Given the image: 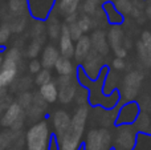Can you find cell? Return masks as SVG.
Wrapping results in <instances>:
<instances>
[{
  "label": "cell",
  "mask_w": 151,
  "mask_h": 150,
  "mask_svg": "<svg viewBox=\"0 0 151 150\" xmlns=\"http://www.w3.org/2000/svg\"><path fill=\"white\" fill-rule=\"evenodd\" d=\"M12 29H11V25L8 21H3L0 24V45H5L8 41H9L11 36H12Z\"/></svg>",
  "instance_id": "e575fe53"
},
{
  "label": "cell",
  "mask_w": 151,
  "mask_h": 150,
  "mask_svg": "<svg viewBox=\"0 0 151 150\" xmlns=\"http://www.w3.org/2000/svg\"><path fill=\"white\" fill-rule=\"evenodd\" d=\"M9 104H11V98L8 97L5 89H0V113L4 112L5 108H7Z\"/></svg>",
  "instance_id": "b9f144b4"
},
{
  "label": "cell",
  "mask_w": 151,
  "mask_h": 150,
  "mask_svg": "<svg viewBox=\"0 0 151 150\" xmlns=\"http://www.w3.org/2000/svg\"><path fill=\"white\" fill-rule=\"evenodd\" d=\"M56 0H28L29 13L36 20H47L53 12Z\"/></svg>",
  "instance_id": "ba28073f"
},
{
  "label": "cell",
  "mask_w": 151,
  "mask_h": 150,
  "mask_svg": "<svg viewBox=\"0 0 151 150\" xmlns=\"http://www.w3.org/2000/svg\"><path fill=\"white\" fill-rule=\"evenodd\" d=\"M137 144L135 130L129 124L121 125L114 136V149L117 150H133Z\"/></svg>",
  "instance_id": "8992f818"
},
{
  "label": "cell",
  "mask_w": 151,
  "mask_h": 150,
  "mask_svg": "<svg viewBox=\"0 0 151 150\" xmlns=\"http://www.w3.org/2000/svg\"><path fill=\"white\" fill-rule=\"evenodd\" d=\"M15 81H16V80H15ZM31 85H32V79H31V77H29V76H23V77H20V79L15 82L13 89H15L16 92H19V93L27 92V90L31 88Z\"/></svg>",
  "instance_id": "8d00e7d4"
},
{
  "label": "cell",
  "mask_w": 151,
  "mask_h": 150,
  "mask_svg": "<svg viewBox=\"0 0 151 150\" xmlns=\"http://www.w3.org/2000/svg\"><path fill=\"white\" fill-rule=\"evenodd\" d=\"M19 133L20 132H15L12 129L4 130V132L0 133V150H7L15 142V140L19 137Z\"/></svg>",
  "instance_id": "484cf974"
},
{
  "label": "cell",
  "mask_w": 151,
  "mask_h": 150,
  "mask_svg": "<svg viewBox=\"0 0 151 150\" xmlns=\"http://www.w3.org/2000/svg\"><path fill=\"white\" fill-rule=\"evenodd\" d=\"M63 28V23L60 21L57 15L50 13L47 19V33L50 40H58Z\"/></svg>",
  "instance_id": "d6986e66"
},
{
  "label": "cell",
  "mask_w": 151,
  "mask_h": 150,
  "mask_svg": "<svg viewBox=\"0 0 151 150\" xmlns=\"http://www.w3.org/2000/svg\"><path fill=\"white\" fill-rule=\"evenodd\" d=\"M114 55L115 57H121V58H125L126 56H127V48L126 47H119L117 48V49H114Z\"/></svg>",
  "instance_id": "bcb514c9"
},
{
  "label": "cell",
  "mask_w": 151,
  "mask_h": 150,
  "mask_svg": "<svg viewBox=\"0 0 151 150\" xmlns=\"http://www.w3.org/2000/svg\"><path fill=\"white\" fill-rule=\"evenodd\" d=\"M81 0H56L55 9L60 16H68L76 13L80 8Z\"/></svg>",
  "instance_id": "2e32d148"
},
{
  "label": "cell",
  "mask_w": 151,
  "mask_h": 150,
  "mask_svg": "<svg viewBox=\"0 0 151 150\" xmlns=\"http://www.w3.org/2000/svg\"><path fill=\"white\" fill-rule=\"evenodd\" d=\"M53 69L57 72L58 76H73V74H77L72 60L69 57H64V56L58 57L57 63H56Z\"/></svg>",
  "instance_id": "44dd1931"
},
{
  "label": "cell",
  "mask_w": 151,
  "mask_h": 150,
  "mask_svg": "<svg viewBox=\"0 0 151 150\" xmlns=\"http://www.w3.org/2000/svg\"><path fill=\"white\" fill-rule=\"evenodd\" d=\"M19 66L17 65H7L3 64L0 69V89H7L9 85L15 82L17 77Z\"/></svg>",
  "instance_id": "9a60e30c"
},
{
  "label": "cell",
  "mask_w": 151,
  "mask_h": 150,
  "mask_svg": "<svg viewBox=\"0 0 151 150\" xmlns=\"http://www.w3.org/2000/svg\"><path fill=\"white\" fill-rule=\"evenodd\" d=\"M150 125H151V120L147 114V112H142L137 116L135 118V128L138 130H142V132H147L150 129Z\"/></svg>",
  "instance_id": "f546056e"
},
{
  "label": "cell",
  "mask_w": 151,
  "mask_h": 150,
  "mask_svg": "<svg viewBox=\"0 0 151 150\" xmlns=\"http://www.w3.org/2000/svg\"><path fill=\"white\" fill-rule=\"evenodd\" d=\"M133 9H131V12H130V15L133 16V17H135V19H139L142 16V9H141V5L139 4H137L135 3V0L133 1Z\"/></svg>",
  "instance_id": "f6af8a7d"
},
{
  "label": "cell",
  "mask_w": 151,
  "mask_h": 150,
  "mask_svg": "<svg viewBox=\"0 0 151 150\" xmlns=\"http://www.w3.org/2000/svg\"><path fill=\"white\" fill-rule=\"evenodd\" d=\"M7 8L12 16H21L29 13L28 0H8Z\"/></svg>",
  "instance_id": "7402d4cb"
},
{
  "label": "cell",
  "mask_w": 151,
  "mask_h": 150,
  "mask_svg": "<svg viewBox=\"0 0 151 150\" xmlns=\"http://www.w3.org/2000/svg\"><path fill=\"white\" fill-rule=\"evenodd\" d=\"M91 40V47L94 50L101 53L102 56H106L109 53V41H107V35L105 33L102 29H96L90 36Z\"/></svg>",
  "instance_id": "7c38bea8"
},
{
  "label": "cell",
  "mask_w": 151,
  "mask_h": 150,
  "mask_svg": "<svg viewBox=\"0 0 151 150\" xmlns=\"http://www.w3.org/2000/svg\"><path fill=\"white\" fill-rule=\"evenodd\" d=\"M47 36H48V33H47V24H45V21L36 20V23L31 28V39L37 40V41L44 44Z\"/></svg>",
  "instance_id": "603a6c76"
},
{
  "label": "cell",
  "mask_w": 151,
  "mask_h": 150,
  "mask_svg": "<svg viewBox=\"0 0 151 150\" xmlns=\"http://www.w3.org/2000/svg\"><path fill=\"white\" fill-rule=\"evenodd\" d=\"M25 121H27L25 110H24V108H21V105L17 101L11 102L5 108V110L3 112L1 117H0L1 126L12 129L15 132H21Z\"/></svg>",
  "instance_id": "277c9868"
},
{
  "label": "cell",
  "mask_w": 151,
  "mask_h": 150,
  "mask_svg": "<svg viewBox=\"0 0 151 150\" xmlns=\"http://www.w3.org/2000/svg\"><path fill=\"white\" fill-rule=\"evenodd\" d=\"M72 122V116L64 109L56 110L52 116V126H53V137H58L68 130Z\"/></svg>",
  "instance_id": "30bf717a"
},
{
  "label": "cell",
  "mask_w": 151,
  "mask_h": 150,
  "mask_svg": "<svg viewBox=\"0 0 151 150\" xmlns=\"http://www.w3.org/2000/svg\"><path fill=\"white\" fill-rule=\"evenodd\" d=\"M53 80L52 77V73H50V69H47V68H42L39 73L35 76V84L37 87H41V85H45L48 82H50Z\"/></svg>",
  "instance_id": "1f68e13d"
},
{
  "label": "cell",
  "mask_w": 151,
  "mask_h": 150,
  "mask_svg": "<svg viewBox=\"0 0 151 150\" xmlns=\"http://www.w3.org/2000/svg\"><path fill=\"white\" fill-rule=\"evenodd\" d=\"M104 57L101 53L91 49L90 53L86 56V58L82 61L81 69L85 72V74L89 77V80H97L104 68Z\"/></svg>",
  "instance_id": "52a82bcc"
},
{
  "label": "cell",
  "mask_w": 151,
  "mask_h": 150,
  "mask_svg": "<svg viewBox=\"0 0 151 150\" xmlns=\"http://www.w3.org/2000/svg\"><path fill=\"white\" fill-rule=\"evenodd\" d=\"M60 56H61V53H60V50H58L57 47H55L53 44L47 45V47L44 48V50H42L41 60H40V61H41L42 68L53 69Z\"/></svg>",
  "instance_id": "5bb4252c"
},
{
  "label": "cell",
  "mask_w": 151,
  "mask_h": 150,
  "mask_svg": "<svg viewBox=\"0 0 151 150\" xmlns=\"http://www.w3.org/2000/svg\"><path fill=\"white\" fill-rule=\"evenodd\" d=\"M77 23H78V25H80V28L82 29L83 33H88L89 31L93 29L94 25H97L96 20H94L90 15H86V13H83V15H81L80 17H78Z\"/></svg>",
  "instance_id": "f1b7e54d"
},
{
  "label": "cell",
  "mask_w": 151,
  "mask_h": 150,
  "mask_svg": "<svg viewBox=\"0 0 151 150\" xmlns=\"http://www.w3.org/2000/svg\"><path fill=\"white\" fill-rule=\"evenodd\" d=\"M52 136L47 120L37 121L25 133V150H50Z\"/></svg>",
  "instance_id": "7a4b0ae2"
},
{
  "label": "cell",
  "mask_w": 151,
  "mask_h": 150,
  "mask_svg": "<svg viewBox=\"0 0 151 150\" xmlns=\"http://www.w3.org/2000/svg\"><path fill=\"white\" fill-rule=\"evenodd\" d=\"M104 9H105V13H106L107 20H109L111 24H121V23H122L123 15H121V13L118 12L117 8L114 7V4H113V3L107 1L106 4L104 5Z\"/></svg>",
  "instance_id": "4316f807"
},
{
  "label": "cell",
  "mask_w": 151,
  "mask_h": 150,
  "mask_svg": "<svg viewBox=\"0 0 151 150\" xmlns=\"http://www.w3.org/2000/svg\"><path fill=\"white\" fill-rule=\"evenodd\" d=\"M68 27H69V32H70V36H72V39H73L74 41L80 40L81 37H82L83 35H85V33L82 32V29L80 28V25H78L77 21H74V23L68 24Z\"/></svg>",
  "instance_id": "ab89813d"
},
{
  "label": "cell",
  "mask_w": 151,
  "mask_h": 150,
  "mask_svg": "<svg viewBox=\"0 0 151 150\" xmlns=\"http://www.w3.org/2000/svg\"><path fill=\"white\" fill-rule=\"evenodd\" d=\"M114 137L107 128H93L85 136L83 150H113Z\"/></svg>",
  "instance_id": "3957f363"
},
{
  "label": "cell",
  "mask_w": 151,
  "mask_h": 150,
  "mask_svg": "<svg viewBox=\"0 0 151 150\" xmlns=\"http://www.w3.org/2000/svg\"><path fill=\"white\" fill-rule=\"evenodd\" d=\"M93 49V47H91V40L89 36H86V35H83L82 37H81L80 40H77L74 44V60L77 61V63L82 64V61L86 58V56L90 53V50Z\"/></svg>",
  "instance_id": "4fadbf2b"
},
{
  "label": "cell",
  "mask_w": 151,
  "mask_h": 150,
  "mask_svg": "<svg viewBox=\"0 0 151 150\" xmlns=\"http://www.w3.org/2000/svg\"><path fill=\"white\" fill-rule=\"evenodd\" d=\"M74 101H76V104H77L78 106L88 105V102H89V92H88V89H86V87L80 85V87L77 88Z\"/></svg>",
  "instance_id": "836d02e7"
},
{
  "label": "cell",
  "mask_w": 151,
  "mask_h": 150,
  "mask_svg": "<svg viewBox=\"0 0 151 150\" xmlns=\"http://www.w3.org/2000/svg\"><path fill=\"white\" fill-rule=\"evenodd\" d=\"M101 0H85L82 5V11L86 15L94 16L97 12H98V5Z\"/></svg>",
  "instance_id": "74e56055"
},
{
  "label": "cell",
  "mask_w": 151,
  "mask_h": 150,
  "mask_svg": "<svg viewBox=\"0 0 151 150\" xmlns=\"http://www.w3.org/2000/svg\"><path fill=\"white\" fill-rule=\"evenodd\" d=\"M135 118H137V104H127L121 110L118 122L121 125H123V124H129V122L134 121Z\"/></svg>",
  "instance_id": "cb8c5ba5"
},
{
  "label": "cell",
  "mask_w": 151,
  "mask_h": 150,
  "mask_svg": "<svg viewBox=\"0 0 151 150\" xmlns=\"http://www.w3.org/2000/svg\"><path fill=\"white\" fill-rule=\"evenodd\" d=\"M33 97H35L33 93H31L29 90H27V92L19 93L17 100H16V101H17V102L21 105V108H24V110H25V109L28 108L32 102H33Z\"/></svg>",
  "instance_id": "f35d334b"
},
{
  "label": "cell",
  "mask_w": 151,
  "mask_h": 150,
  "mask_svg": "<svg viewBox=\"0 0 151 150\" xmlns=\"http://www.w3.org/2000/svg\"><path fill=\"white\" fill-rule=\"evenodd\" d=\"M137 53H138L139 61L143 64L146 68L151 66V52L146 48V45L142 43V40H139L137 43Z\"/></svg>",
  "instance_id": "83f0119b"
},
{
  "label": "cell",
  "mask_w": 151,
  "mask_h": 150,
  "mask_svg": "<svg viewBox=\"0 0 151 150\" xmlns=\"http://www.w3.org/2000/svg\"><path fill=\"white\" fill-rule=\"evenodd\" d=\"M41 69H42L41 61L37 60V58H31V61H29V64H28V71H29V73L37 74L40 71H41Z\"/></svg>",
  "instance_id": "60d3db41"
},
{
  "label": "cell",
  "mask_w": 151,
  "mask_h": 150,
  "mask_svg": "<svg viewBox=\"0 0 151 150\" xmlns=\"http://www.w3.org/2000/svg\"><path fill=\"white\" fill-rule=\"evenodd\" d=\"M78 87H80V85L77 84V79H76L73 82H70V84L58 88V101H60L61 104H64V105L72 104L74 101L76 92H77Z\"/></svg>",
  "instance_id": "e0dca14e"
},
{
  "label": "cell",
  "mask_w": 151,
  "mask_h": 150,
  "mask_svg": "<svg viewBox=\"0 0 151 150\" xmlns=\"http://www.w3.org/2000/svg\"><path fill=\"white\" fill-rule=\"evenodd\" d=\"M58 50H60L61 56H64V57L72 58L74 56V40L72 39L69 27L66 23L63 24L60 37H58Z\"/></svg>",
  "instance_id": "8fae6325"
},
{
  "label": "cell",
  "mask_w": 151,
  "mask_h": 150,
  "mask_svg": "<svg viewBox=\"0 0 151 150\" xmlns=\"http://www.w3.org/2000/svg\"><path fill=\"white\" fill-rule=\"evenodd\" d=\"M39 93L48 104H55L58 100V85L55 80L45 85H41L39 89Z\"/></svg>",
  "instance_id": "ac0fdd59"
},
{
  "label": "cell",
  "mask_w": 151,
  "mask_h": 150,
  "mask_svg": "<svg viewBox=\"0 0 151 150\" xmlns=\"http://www.w3.org/2000/svg\"><path fill=\"white\" fill-rule=\"evenodd\" d=\"M47 106H48V102L40 96V93L35 94L33 102L25 109L27 120H29L32 122L41 121L45 117V113H47Z\"/></svg>",
  "instance_id": "9c48e42d"
},
{
  "label": "cell",
  "mask_w": 151,
  "mask_h": 150,
  "mask_svg": "<svg viewBox=\"0 0 151 150\" xmlns=\"http://www.w3.org/2000/svg\"><path fill=\"white\" fill-rule=\"evenodd\" d=\"M133 150H151V136L139 134L137 137L135 148Z\"/></svg>",
  "instance_id": "d590c367"
},
{
  "label": "cell",
  "mask_w": 151,
  "mask_h": 150,
  "mask_svg": "<svg viewBox=\"0 0 151 150\" xmlns=\"http://www.w3.org/2000/svg\"><path fill=\"white\" fill-rule=\"evenodd\" d=\"M146 16L151 20V1L147 4V7H146Z\"/></svg>",
  "instance_id": "c3c4849f"
},
{
  "label": "cell",
  "mask_w": 151,
  "mask_h": 150,
  "mask_svg": "<svg viewBox=\"0 0 151 150\" xmlns=\"http://www.w3.org/2000/svg\"><path fill=\"white\" fill-rule=\"evenodd\" d=\"M114 7L121 15H130L131 9H133V0H114L113 1Z\"/></svg>",
  "instance_id": "d6a6232c"
},
{
  "label": "cell",
  "mask_w": 151,
  "mask_h": 150,
  "mask_svg": "<svg viewBox=\"0 0 151 150\" xmlns=\"http://www.w3.org/2000/svg\"><path fill=\"white\" fill-rule=\"evenodd\" d=\"M28 15H21V16H13L8 23L11 25L13 33H23L25 28L28 27Z\"/></svg>",
  "instance_id": "d4e9b609"
},
{
  "label": "cell",
  "mask_w": 151,
  "mask_h": 150,
  "mask_svg": "<svg viewBox=\"0 0 151 150\" xmlns=\"http://www.w3.org/2000/svg\"><path fill=\"white\" fill-rule=\"evenodd\" d=\"M142 81H143V74L139 71L129 72L122 80V89H121L122 97L127 101L134 100L139 93Z\"/></svg>",
  "instance_id": "5b68a950"
},
{
  "label": "cell",
  "mask_w": 151,
  "mask_h": 150,
  "mask_svg": "<svg viewBox=\"0 0 151 150\" xmlns=\"http://www.w3.org/2000/svg\"><path fill=\"white\" fill-rule=\"evenodd\" d=\"M142 43H143L145 45H146V48L151 52V32L149 31H145L143 33H142V37H141Z\"/></svg>",
  "instance_id": "ee69618b"
},
{
  "label": "cell",
  "mask_w": 151,
  "mask_h": 150,
  "mask_svg": "<svg viewBox=\"0 0 151 150\" xmlns=\"http://www.w3.org/2000/svg\"><path fill=\"white\" fill-rule=\"evenodd\" d=\"M41 47H42V43L31 39V41H29L28 47L25 49V56L29 58H37V56L41 52Z\"/></svg>",
  "instance_id": "4dcf8cb0"
},
{
  "label": "cell",
  "mask_w": 151,
  "mask_h": 150,
  "mask_svg": "<svg viewBox=\"0 0 151 150\" xmlns=\"http://www.w3.org/2000/svg\"><path fill=\"white\" fill-rule=\"evenodd\" d=\"M113 68L115 71H123L126 68V63H125V58H121V57H115L111 63Z\"/></svg>",
  "instance_id": "7bdbcfd3"
},
{
  "label": "cell",
  "mask_w": 151,
  "mask_h": 150,
  "mask_svg": "<svg viewBox=\"0 0 151 150\" xmlns=\"http://www.w3.org/2000/svg\"><path fill=\"white\" fill-rule=\"evenodd\" d=\"M1 65H3V56L0 55V69H1Z\"/></svg>",
  "instance_id": "681fc988"
},
{
  "label": "cell",
  "mask_w": 151,
  "mask_h": 150,
  "mask_svg": "<svg viewBox=\"0 0 151 150\" xmlns=\"http://www.w3.org/2000/svg\"><path fill=\"white\" fill-rule=\"evenodd\" d=\"M89 118V106L81 105L72 116L70 126L65 133L55 138L57 150H80L82 146V137L85 133L86 122Z\"/></svg>",
  "instance_id": "6da1fadb"
},
{
  "label": "cell",
  "mask_w": 151,
  "mask_h": 150,
  "mask_svg": "<svg viewBox=\"0 0 151 150\" xmlns=\"http://www.w3.org/2000/svg\"><path fill=\"white\" fill-rule=\"evenodd\" d=\"M107 41L113 50L123 45V31L118 24H113L107 32Z\"/></svg>",
  "instance_id": "ffe728a7"
},
{
  "label": "cell",
  "mask_w": 151,
  "mask_h": 150,
  "mask_svg": "<svg viewBox=\"0 0 151 150\" xmlns=\"http://www.w3.org/2000/svg\"><path fill=\"white\" fill-rule=\"evenodd\" d=\"M78 12H76V13H72V15H68V16H65V23L66 24H70V23H74V21H77L78 20Z\"/></svg>",
  "instance_id": "7dc6e473"
}]
</instances>
